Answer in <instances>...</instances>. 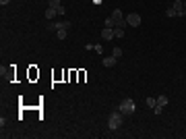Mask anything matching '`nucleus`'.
I'll use <instances>...</instances> for the list:
<instances>
[{"instance_id":"obj_1","label":"nucleus","mask_w":186,"mask_h":139,"mask_svg":"<svg viewBox=\"0 0 186 139\" xmlns=\"http://www.w3.org/2000/svg\"><path fill=\"white\" fill-rule=\"evenodd\" d=\"M108 127H110L112 131H116L122 127V112L120 110H114V112L110 114V118H108Z\"/></svg>"},{"instance_id":"obj_2","label":"nucleus","mask_w":186,"mask_h":139,"mask_svg":"<svg viewBox=\"0 0 186 139\" xmlns=\"http://www.w3.org/2000/svg\"><path fill=\"white\" fill-rule=\"evenodd\" d=\"M68 29H70V21H58V23H56V37H58V40H64L68 35Z\"/></svg>"},{"instance_id":"obj_3","label":"nucleus","mask_w":186,"mask_h":139,"mask_svg":"<svg viewBox=\"0 0 186 139\" xmlns=\"http://www.w3.org/2000/svg\"><path fill=\"white\" fill-rule=\"evenodd\" d=\"M118 110L122 114H132L136 110V106H135V100H130V98H126V100H122L118 106Z\"/></svg>"},{"instance_id":"obj_4","label":"nucleus","mask_w":186,"mask_h":139,"mask_svg":"<svg viewBox=\"0 0 186 139\" xmlns=\"http://www.w3.org/2000/svg\"><path fill=\"white\" fill-rule=\"evenodd\" d=\"M126 23H128L130 27H139V25H141V15H136V13L126 15Z\"/></svg>"},{"instance_id":"obj_5","label":"nucleus","mask_w":186,"mask_h":139,"mask_svg":"<svg viewBox=\"0 0 186 139\" xmlns=\"http://www.w3.org/2000/svg\"><path fill=\"white\" fill-rule=\"evenodd\" d=\"M102 37H103V42H110V40H114V37H116V35H114V29H112V27H103Z\"/></svg>"},{"instance_id":"obj_6","label":"nucleus","mask_w":186,"mask_h":139,"mask_svg":"<svg viewBox=\"0 0 186 139\" xmlns=\"http://www.w3.org/2000/svg\"><path fill=\"white\" fill-rule=\"evenodd\" d=\"M116 62H118V58H114V56H108V58H103V67L112 69V67H116Z\"/></svg>"},{"instance_id":"obj_7","label":"nucleus","mask_w":186,"mask_h":139,"mask_svg":"<svg viewBox=\"0 0 186 139\" xmlns=\"http://www.w3.org/2000/svg\"><path fill=\"white\" fill-rule=\"evenodd\" d=\"M112 17L116 19V25H118V21H122V19L126 17V15H124V13H122L120 9H114V13H112Z\"/></svg>"},{"instance_id":"obj_8","label":"nucleus","mask_w":186,"mask_h":139,"mask_svg":"<svg viewBox=\"0 0 186 139\" xmlns=\"http://www.w3.org/2000/svg\"><path fill=\"white\" fill-rule=\"evenodd\" d=\"M56 15H58V10H56V9H52V6H48V9H46V19H48V21H52Z\"/></svg>"},{"instance_id":"obj_9","label":"nucleus","mask_w":186,"mask_h":139,"mask_svg":"<svg viewBox=\"0 0 186 139\" xmlns=\"http://www.w3.org/2000/svg\"><path fill=\"white\" fill-rule=\"evenodd\" d=\"M103 27H112V29H114V27H116V19L108 17V19H106V23H103Z\"/></svg>"},{"instance_id":"obj_10","label":"nucleus","mask_w":186,"mask_h":139,"mask_svg":"<svg viewBox=\"0 0 186 139\" xmlns=\"http://www.w3.org/2000/svg\"><path fill=\"white\" fill-rule=\"evenodd\" d=\"M114 35H116V37H118V40H122V37H124V29H120V27H114Z\"/></svg>"},{"instance_id":"obj_11","label":"nucleus","mask_w":186,"mask_h":139,"mask_svg":"<svg viewBox=\"0 0 186 139\" xmlns=\"http://www.w3.org/2000/svg\"><path fill=\"white\" fill-rule=\"evenodd\" d=\"M168 102H169L168 96H157V104H159V106H166Z\"/></svg>"},{"instance_id":"obj_12","label":"nucleus","mask_w":186,"mask_h":139,"mask_svg":"<svg viewBox=\"0 0 186 139\" xmlns=\"http://www.w3.org/2000/svg\"><path fill=\"white\" fill-rule=\"evenodd\" d=\"M147 106H149V108H155V106H157V98H147Z\"/></svg>"},{"instance_id":"obj_13","label":"nucleus","mask_w":186,"mask_h":139,"mask_svg":"<svg viewBox=\"0 0 186 139\" xmlns=\"http://www.w3.org/2000/svg\"><path fill=\"white\" fill-rule=\"evenodd\" d=\"M48 6H52V9H58V6H62V4H60V0H48Z\"/></svg>"},{"instance_id":"obj_14","label":"nucleus","mask_w":186,"mask_h":139,"mask_svg":"<svg viewBox=\"0 0 186 139\" xmlns=\"http://www.w3.org/2000/svg\"><path fill=\"white\" fill-rule=\"evenodd\" d=\"M166 17H178V15H176V9H174V6H169V9L166 10Z\"/></svg>"},{"instance_id":"obj_15","label":"nucleus","mask_w":186,"mask_h":139,"mask_svg":"<svg viewBox=\"0 0 186 139\" xmlns=\"http://www.w3.org/2000/svg\"><path fill=\"white\" fill-rule=\"evenodd\" d=\"M112 56H114V58H122V50H120V48H114V50H112Z\"/></svg>"},{"instance_id":"obj_16","label":"nucleus","mask_w":186,"mask_h":139,"mask_svg":"<svg viewBox=\"0 0 186 139\" xmlns=\"http://www.w3.org/2000/svg\"><path fill=\"white\" fill-rule=\"evenodd\" d=\"M153 112H155V114H157V116H159V114L163 112V106H159V104H157V106H155V108H153Z\"/></svg>"},{"instance_id":"obj_17","label":"nucleus","mask_w":186,"mask_h":139,"mask_svg":"<svg viewBox=\"0 0 186 139\" xmlns=\"http://www.w3.org/2000/svg\"><path fill=\"white\" fill-rule=\"evenodd\" d=\"M93 50H95V52H97V54H103V48H102V46H99V44H95V46H93Z\"/></svg>"},{"instance_id":"obj_18","label":"nucleus","mask_w":186,"mask_h":139,"mask_svg":"<svg viewBox=\"0 0 186 139\" xmlns=\"http://www.w3.org/2000/svg\"><path fill=\"white\" fill-rule=\"evenodd\" d=\"M48 31H56V23H52L50 21V23H48Z\"/></svg>"},{"instance_id":"obj_19","label":"nucleus","mask_w":186,"mask_h":139,"mask_svg":"<svg viewBox=\"0 0 186 139\" xmlns=\"http://www.w3.org/2000/svg\"><path fill=\"white\" fill-rule=\"evenodd\" d=\"M9 2H10V0H0V4H2V6H6Z\"/></svg>"},{"instance_id":"obj_20","label":"nucleus","mask_w":186,"mask_h":139,"mask_svg":"<svg viewBox=\"0 0 186 139\" xmlns=\"http://www.w3.org/2000/svg\"><path fill=\"white\" fill-rule=\"evenodd\" d=\"M184 9H186V0H184Z\"/></svg>"},{"instance_id":"obj_21","label":"nucleus","mask_w":186,"mask_h":139,"mask_svg":"<svg viewBox=\"0 0 186 139\" xmlns=\"http://www.w3.org/2000/svg\"><path fill=\"white\" fill-rule=\"evenodd\" d=\"M182 2H184V0H182Z\"/></svg>"}]
</instances>
